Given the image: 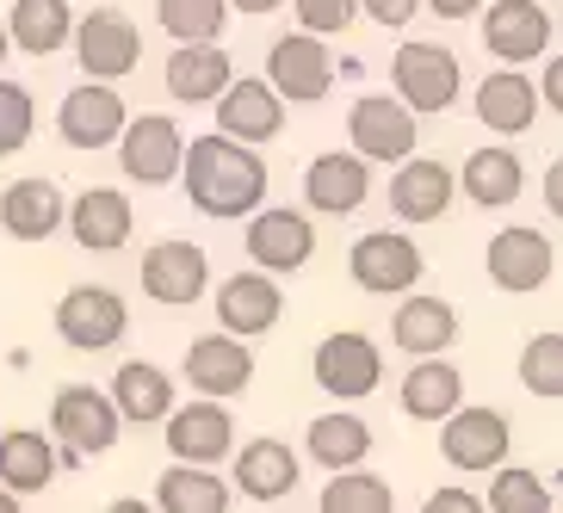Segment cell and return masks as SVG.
Masks as SVG:
<instances>
[{
  "label": "cell",
  "instance_id": "obj_1",
  "mask_svg": "<svg viewBox=\"0 0 563 513\" xmlns=\"http://www.w3.org/2000/svg\"><path fill=\"white\" fill-rule=\"evenodd\" d=\"M180 186L205 216H249L254 204H266V161L254 143L211 131L180 149Z\"/></svg>",
  "mask_w": 563,
  "mask_h": 513
},
{
  "label": "cell",
  "instance_id": "obj_2",
  "mask_svg": "<svg viewBox=\"0 0 563 513\" xmlns=\"http://www.w3.org/2000/svg\"><path fill=\"white\" fill-rule=\"evenodd\" d=\"M118 433H124V414L112 409L106 390H93V383H63V390H56L51 439H56V451H63V464H81V458L112 451Z\"/></svg>",
  "mask_w": 563,
  "mask_h": 513
},
{
  "label": "cell",
  "instance_id": "obj_3",
  "mask_svg": "<svg viewBox=\"0 0 563 513\" xmlns=\"http://www.w3.org/2000/svg\"><path fill=\"white\" fill-rule=\"evenodd\" d=\"M390 81H397V100L409 105V112H452V100H459V87H464V68L446 44L409 37V44L390 56Z\"/></svg>",
  "mask_w": 563,
  "mask_h": 513
},
{
  "label": "cell",
  "instance_id": "obj_4",
  "mask_svg": "<svg viewBox=\"0 0 563 513\" xmlns=\"http://www.w3.org/2000/svg\"><path fill=\"white\" fill-rule=\"evenodd\" d=\"M112 149H118V167H124L131 186H174L180 180L186 136L167 112H143V118H124V131H118Z\"/></svg>",
  "mask_w": 563,
  "mask_h": 513
},
{
  "label": "cell",
  "instance_id": "obj_5",
  "mask_svg": "<svg viewBox=\"0 0 563 513\" xmlns=\"http://www.w3.org/2000/svg\"><path fill=\"white\" fill-rule=\"evenodd\" d=\"M68 44H75V56H81L87 81H124V75L143 63V32H136V19L112 13V7L75 19Z\"/></svg>",
  "mask_w": 563,
  "mask_h": 513
},
{
  "label": "cell",
  "instance_id": "obj_6",
  "mask_svg": "<svg viewBox=\"0 0 563 513\" xmlns=\"http://www.w3.org/2000/svg\"><path fill=\"white\" fill-rule=\"evenodd\" d=\"M440 451H446L452 470H464V477H489L501 458L514 451V427L501 409H452L446 421H440Z\"/></svg>",
  "mask_w": 563,
  "mask_h": 513
},
{
  "label": "cell",
  "instance_id": "obj_7",
  "mask_svg": "<svg viewBox=\"0 0 563 513\" xmlns=\"http://www.w3.org/2000/svg\"><path fill=\"white\" fill-rule=\"evenodd\" d=\"M56 334H63L75 353H112L118 341L131 334V310H124V298L106 291V285H75V291H63V303H56Z\"/></svg>",
  "mask_w": 563,
  "mask_h": 513
},
{
  "label": "cell",
  "instance_id": "obj_8",
  "mask_svg": "<svg viewBox=\"0 0 563 513\" xmlns=\"http://www.w3.org/2000/svg\"><path fill=\"white\" fill-rule=\"evenodd\" d=\"M316 383H322V397H334V402H365L384 383L378 341L360 334V328H334L329 341L316 347Z\"/></svg>",
  "mask_w": 563,
  "mask_h": 513
},
{
  "label": "cell",
  "instance_id": "obj_9",
  "mask_svg": "<svg viewBox=\"0 0 563 513\" xmlns=\"http://www.w3.org/2000/svg\"><path fill=\"white\" fill-rule=\"evenodd\" d=\"M266 87H273L285 105L329 100V87H334V56H329V44H322L316 32L279 37V44L266 51Z\"/></svg>",
  "mask_w": 563,
  "mask_h": 513
},
{
  "label": "cell",
  "instance_id": "obj_10",
  "mask_svg": "<svg viewBox=\"0 0 563 513\" xmlns=\"http://www.w3.org/2000/svg\"><path fill=\"white\" fill-rule=\"evenodd\" d=\"M347 272H353V285H360V291H372V298H402V291H415V285H421L428 260H421V248H415L409 235L372 230V235H360V242H353Z\"/></svg>",
  "mask_w": 563,
  "mask_h": 513
},
{
  "label": "cell",
  "instance_id": "obj_11",
  "mask_svg": "<svg viewBox=\"0 0 563 513\" xmlns=\"http://www.w3.org/2000/svg\"><path fill=\"white\" fill-rule=\"evenodd\" d=\"M347 136L353 155H365V161H402L421 143V112H409L397 93H365L347 112Z\"/></svg>",
  "mask_w": 563,
  "mask_h": 513
},
{
  "label": "cell",
  "instance_id": "obj_12",
  "mask_svg": "<svg viewBox=\"0 0 563 513\" xmlns=\"http://www.w3.org/2000/svg\"><path fill=\"white\" fill-rule=\"evenodd\" d=\"M483 266H489V285H496V291L527 298V291H539V285L558 279V248H551V235L527 230V223H514V230L489 235Z\"/></svg>",
  "mask_w": 563,
  "mask_h": 513
},
{
  "label": "cell",
  "instance_id": "obj_13",
  "mask_svg": "<svg viewBox=\"0 0 563 513\" xmlns=\"http://www.w3.org/2000/svg\"><path fill=\"white\" fill-rule=\"evenodd\" d=\"M558 44V19L539 0H489L483 13V51L496 63H539Z\"/></svg>",
  "mask_w": 563,
  "mask_h": 513
},
{
  "label": "cell",
  "instance_id": "obj_14",
  "mask_svg": "<svg viewBox=\"0 0 563 513\" xmlns=\"http://www.w3.org/2000/svg\"><path fill=\"white\" fill-rule=\"evenodd\" d=\"M124 118H131V105L118 100L112 81H81L75 93H63V105H56V136H63L68 149H112L118 131H124Z\"/></svg>",
  "mask_w": 563,
  "mask_h": 513
},
{
  "label": "cell",
  "instance_id": "obj_15",
  "mask_svg": "<svg viewBox=\"0 0 563 513\" xmlns=\"http://www.w3.org/2000/svg\"><path fill=\"white\" fill-rule=\"evenodd\" d=\"M211 291V254L199 242H155L143 248V298L167 303V310H186Z\"/></svg>",
  "mask_w": 563,
  "mask_h": 513
},
{
  "label": "cell",
  "instance_id": "obj_16",
  "mask_svg": "<svg viewBox=\"0 0 563 513\" xmlns=\"http://www.w3.org/2000/svg\"><path fill=\"white\" fill-rule=\"evenodd\" d=\"M310 254H316V223L303 211H291V204H279V211H261L254 204L249 211V260L261 272H273V279L303 272Z\"/></svg>",
  "mask_w": 563,
  "mask_h": 513
},
{
  "label": "cell",
  "instance_id": "obj_17",
  "mask_svg": "<svg viewBox=\"0 0 563 513\" xmlns=\"http://www.w3.org/2000/svg\"><path fill=\"white\" fill-rule=\"evenodd\" d=\"M162 427H167V458H180V464H217V458L235 451V421L217 397H199V402H186V409H167Z\"/></svg>",
  "mask_w": 563,
  "mask_h": 513
},
{
  "label": "cell",
  "instance_id": "obj_18",
  "mask_svg": "<svg viewBox=\"0 0 563 513\" xmlns=\"http://www.w3.org/2000/svg\"><path fill=\"white\" fill-rule=\"evenodd\" d=\"M285 315V291L273 272H235V279L217 285V328L235 334V341H254V334H273Z\"/></svg>",
  "mask_w": 563,
  "mask_h": 513
},
{
  "label": "cell",
  "instance_id": "obj_19",
  "mask_svg": "<svg viewBox=\"0 0 563 513\" xmlns=\"http://www.w3.org/2000/svg\"><path fill=\"white\" fill-rule=\"evenodd\" d=\"M211 105H217V131L235 136V143H254V149L285 131V100L254 75H230V87Z\"/></svg>",
  "mask_w": 563,
  "mask_h": 513
},
{
  "label": "cell",
  "instance_id": "obj_20",
  "mask_svg": "<svg viewBox=\"0 0 563 513\" xmlns=\"http://www.w3.org/2000/svg\"><path fill=\"white\" fill-rule=\"evenodd\" d=\"M186 383L199 390V397H217V402H230L242 397L254 383V353L249 341H235V334H199L192 347H186Z\"/></svg>",
  "mask_w": 563,
  "mask_h": 513
},
{
  "label": "cell",
  "instance_id": "obj_21",
  "mask_svg": "<svg viewBox=\"0 0 563 513\" xmlns=\"http://www.w3.org/2000/svg\"><path fill=\"white\" fill-rule=\"evenodd\" d=\"M63 230L75 235L87 254H118L136 230V211H131V199H124L118 186H87L81 199H68Z\"/></svg>",
  "mask_w": 563,
  "mask_h": 513
},
{
  "label": "cell",
  "instance_id": "obj_22",
  "mask_svg": "<svg viewBox=\"0 0 563 513\" xmlns=\"http://www.w3.org/2000/svg\"><path fill=\"white\" fill-rule=\"evenodd\" d=\"M365 199H372V161L353 155V149L316 155L310 174H303V204L322 211V216H353Z\"/></svg>",
  "mask_w": 563,
  "mask_h": 513
},
{
  "label": "cell",
  "instance_id": "obj_23",
  "mask_svg": "<svg viewBox=\"0 0 563 513\" xmlns=\"http://www.w3.org/2000/svg\"><path fill=\"white\" fill-rule=\"evenodd\" d=\"M63 211H68L63 186L44 180V174H25V180H13L0 192V230L13 242H51L63 230Z\"/></svg>",
  "mask_w": 563,
  "mask_h": 513
},
{
  "label": "cell",
  "instance_id": "obj_24",
  "mask_svg": "<svg viewBox=\"0 0 563 513\" xmlns=\"http://www.w3.org/2000/svg\"><path fill=\"white\" fill-rule=\"evenodd\" d=\"M230 489H242L249 501H285L298 489L303 464L298 451L285 446V439H249L242 451H230Z\"/></svg>",
  "mask_w": 563,
  "mask_h": 513
},
{
  "label": "cell",
  "instance_id": "obj_25",
  "mask_svg": "<svg viewBox=\"0 0 563 513\" xmlns=\"http://www.w3.org/2000/svg\"><path fill=\"white\" fill-rule=\"evenodd\" d=\"M452 192H459V180H452L446 161H415V155H402V167L390 174V211L402 223H440L452 211Z\"/></svg>",
  "mask_w": 563,
  "mask_h": 513
},
{
  "label": "cell",
  "instance_id": "obj_26",
  "mask_svg": "<svg viewBox=\"0 0 563 513\" xmlns=\"http://www.w3.org/2000/svg\"><path fill=\"white\" fill-rule=\"evenodd\" d=\"M230 75H235V63L217 37L211 44H180V51L167 56V93L180 105H211L230 87Z\"/></svg>",
  "mask_w": 563,
  "mask_h": 513
},
{
  "label": "cell",
  "instance_id": "obj_27",
  "mask_svg": "<svg viewBox=\"0 0 563 513\" xmlns=\"http://www.w3.org/2000/svg\"><path fill=\"white\" fill-rule=\"evenodd\" d=\"M397 397H402V414H409V421H446L464 402V371L452 359H440V353H421V359L409 365V378H402Z\"/></svg>",
  "mask_w": 563,
  "mask_h": 513
},
{
  "label": "cell",
  "instance_id": "obj_28",
  "mask_svg": "<svg viewBox=\"0 0 563 513\" xmlns=\"http://www.w3.org/2000/svg\"><path fill=\"white\" fill-rule=\"evenodd\" d=\"M390 341H397V353H409V359L446 353L452 341H459V310H452L446 298H415V291H402V310L390 315Z\"/></svg>",
  "mask_w": 563,
  "mask_h": 513
},
{
  "label": "cell",
  "instance_id": "obj_29",
  "mask_svg": "<svg viewBox=\"0 0 563 513\" xmlns=\"http://www.w3.org/2000/svg\"><path fill=\"white\" fill-rule=\"evenodd\" d=\"M56 470H63V451L56 439L32 427H13L0 433V489H13V495H37V489H51Z\"/></svg>",
  "mask_w": 563,
  "mask_h": 513
},
{
  "label": "cell",
  "instance_id": "obj_30",
  "mask_svg": "<svg viewBox=\"0 0 563 513\" xmlns=\"http://www.w3.org/2000/svg\"><path fill=\"white\" fill-rule=\"evenodd\" d=\"M477 118L501 136L532 131V124H539V87H532L520 68H496V75H483V87H477Z\"/></svg>",
  "mask_w": 563,
  "mask_h": 513
},
{
  "label": "cell",
  "instance_id": "obj_31",
  "mask_svg": "<svg viewBox=\"0 0 563 513\" xmlns=\"http://www.w3.org/2000/svg\"><path fill=\"white\" fill-rule=\"evenodd\" d=\"M459 192L477 204V211H508V204L527 192V167H520L514 149H477L459 174Z\"/></svg>",
  "mask_w": 563,
  "mask_h": 513
},
{
  "label": "cell",
  "instance_id": "obj_32",
  "mask_svg": "<svg viewBox=\"0 0 563 513\" xmlns=\"http://www.w3.org/2000/svg\"><path fill=\"white\" fill-rule=\"evenodd\" d=\"M7 25V44L25 56H56L75 32V7L68 0H13V13L0 19Z\"/></svg>",
  "mask_w": 563,
  "mask_h": 513
},
{
  "label": "cell",
  "instance_id": "obj_33",
  "mask_svg": "<svg viewBox=\"0 0 563 513\" xmlns=\"http://www.w3.org/2000/svg\"><path fill=\"white\" fill-rule=\"evenodd\" d=\"M112 409L124 414V421H136V427H155L167 409H174V378H167L162 365L150 359H131V365H118V378H112Z\"/></svg>",
  "mask_w": 563,
  "mask_h": 513
},
{
  "label": "cell",
  "instance_id": "obj_34",
  "mask_svg": "<svg viewBox=\"0 0 563 513\" xmlns=\"http://www.w3.org/2000/svg\"><path fill=\"white\" fill-rule=\"evenodd\" d=\"M303 458H316L322 470H353V464L372 458V427L353 409L316 414L310 433H303Z\"/></svg>",
  "mask_w": 563,
  "mask_h": 513
},
{
  "label": "cell",
  "instance_id": "obj_35",
  "mask_svg": "<svg viewBox=\"0 0 563 513\" xmlns=\"http://www.w3.org/2000/svg\"><path fill=\"white\" fill-rule=\"evenodd\" d=\"M155 513H230V482L211 464H174L155 482Z\"/></svg>",
  "mask_w": 563,
  "mask_h": 513
},
{
  "label": "cell",
  "instance_id": "obj_36",
  "mask_svg": "<svg viewBox=\"0 0 563 513\" xmlns=\"http://www.w3.org/2000/svg\"><path fill=\"white\" fill-rule=\"evenodd\" d=\"M483 513H558V495H551V482H539V470H520V464L501 458L489 470V501Z\"/></svg>",
  "mask_w": 563,
  "mask_h": 513
},
{
  "label": "cell",
  "instance_id": "obj_37",
  "mask_svg": "<svg viewBox=\"0 0 563 513\" xmlns=\"http://www.w3.org/2000/svg\"><path fill=\"white\" fill-rule=\"evenodd\" d=\"M316 508L322 513H397V495H390L384 477H372L365 464H353V470H334Z\"/></svg>",
  "mask_w": 563,
  "mask_h": 513
},
{
  "label": "cell",
  "instance_id": "obj_38",
  "mask_svg": "<svg viewBox=\"0 0 563 513\" xmlns=\"http://www.w3.org/2000/svg\"><path fill=\"white\" fill-rule=\"evenodd\" d=\"M155 19L174 44H211L230 25V0H155Z\"/></svg>",
  "mask_w": 563,
  "mask_h": 513
},
{
  "label": "cell",
  "instance_id": "obj_39",
  "mask_svg": "<svg viewBox=\"0 0 563 513\" xmlns=\"http://www.w3.org/2000/svg\"><path fill=\"white\" fill-rule=\"evenodd\" d=\"M520 383H527L532 397H545V402L563 397V334L558 328H545V334L527 341V353H520Z\"/></svg>",
  "mask_w": 563,
  "mask_h": 513
},
{
  "label": "cell",
  "instance_id": "obj_40",
  "mask_svg": "<svg viewBox=\"0 0 563 513\" xmlns=\"http://www.w3.org/2000/svg\"><path fill=\"white\" fill-rule=\"evenodd\" d=\"M32 131H37L32 93H25L19 81H7V75H0V161L25 149V143H32Z\"/></svg>",
  "mask_w": 563,
  "mask_h": 513
},
{
  "label": "cell",
  "instance_id": "obj_41",
  "mask_svg": "<svg viewBox=\"0 0 563 513\" xmlns=\"http://www.w3.org/2000/svg\"><path fill=\"white\" fill-rule=\"evenodd\" d=\"M298 7V25L316 37H341L360 19V0H291Z\"/></svg>",
  "mask_w": 563,
  "mask_h": 513
},
{
  "label": "cell",
  "instance_id": "obj_42",
  "mask_svg": "<svg viewBox=\"0 0 563 513\" xmlns=\"http://www.w3.org/2000/svg\"><path fill=\"white\" fill-rule=\"evenodd\" d=\"M360 13L378 19L384 32H390V25H409V19L421 13V0H360Z\"/></svg>",
  "mask_w": 563,
  "mask_h": 513
},
{
  "label": "cell",
  "instance_id": "obj_43",
  "mask_svg": "<svg viewBox=\"0 0 563 513\" xmlns=\"http://www.w3.org/2000/svg\"><path fill=\"white\" fill-rule=\"evenodd\" d=\"M421 513H483V501L471 495V489H433V495L421 501Z\"/></svg>",
  "mask_w": 563,
  "mask_h": 513
},
{
  "label": "cell",
  "instance_id": "obj_44",
  "mask_svg": "<svg viewBox=\"0 0 563 513\" xmlns=\"http://www.w3.org/2000/svg\"><path fill=\"white\" fill-rule=\"evenodd\" d=\"M440 19H471V13H483V0H428Z\"/></svg>",
  "mask_w": 563,
  "mask_h": 513
},
{
  "label": "cell",
  "instance_id": "obj_45",
  "mask_svg": "<svg viewBox=\"0 0 563 513\" xmlns=\"http://www.w3.org/2000/svg\"><path fill=\"white\" fill-rule=\"evenodd\" d=\"M545 105L551 112L563 105V63H545Z\"/></svg>",
  "mask_w": 563,
  "mask_h": 513
},
{
  "label": "cell",
  "instance_id": "obj_46",
  "mask_svg": "<svg viewBox=\"0 0 563 513\" xmlns=\"http://www.w3.org/2000/svg\"><path fill=\"white\" fill-rule=\"evenodd\" d=\"M285 0H230V13H279Z\"/></svg>",
  "mask_w": 563,
  "mask_h": 513
},
{
  "label": "cell",
  "instance_id": "obj_47",
  "mask_svg": "<svg viewBox=\"0 0 563 513\" xmlns=\"http://www.w3.org/2000/svg\"><path fill=\"white\" fill-rule=\"evenodd\" d=\"M545 204H551V211H558V204H563V174H558V167H551V174H545Z\"/></svg>",
  "mask_w": 563,
  "mask_h": 513
},
{
  "label": "cell",
  "instance_id": "obj_48",
  "mask_svg": "<svg viewBox=\"0 0 563 513\" xmlns=\"http://www.w3.org/2000/svg\"><path fill=\"white\" fill-rule=\"evenodd\" d=\"M106 513H155V508H143V501H131V495H124V501H112Z\"/></svg>",
  "mask_w": 563,
  "mask_h": 513
},
{
  "label": "cell",
  "instance_id": "obj_49",
  "mask_svg": "<svg viewBox=\"0 0 563 513\" xmlns=\"http://www.w3.org/2000/svg\"><path fill=\"white\" fill-rule=\"evenodd\" d=\"M0 513H25V508H19V495H13V489H0Z\"/></svg>",
  "mask_w": 563,
  "mask_h": 513
},
{
  "label": "cell",
  "instance_id": "obj_50",
  "mask_svg": "<svg viewBox=\"0 0 563 513\" xmlns=\"http://www.w3.org/2000/svg\"><path fill=\"white\" fill-rule=\"evenodd\" d=\"M7 51H13V44H7V25H0V63H7Z\"/></svg>",
  "mask_w": 563,
  "mask_h": 513
}]
</instances>
